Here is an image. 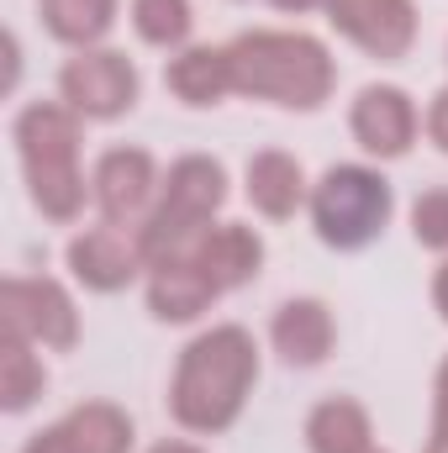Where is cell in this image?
I'll return each instance as SVG.
<instances>
[{
	"instance_id": "6da1fadb",
	"label": "cell",
	"mask_w": 448,
	"mask_h": 453,
	"mask_svg": "<svg viewBox=\"0 0 448 453\" xmlns=\"http://www.w3.org/2000/svg\"><path fill=\"white\" fill-rule=\"evenodd\" d=\"M253 380H259L253 333L237 322L212 327V333L190 338L180 353V369L169 385V417L185 433H227L243 417Z\"/></svg>"
},
{
	"instance_id": "7a4b0ae2",
	"label": "cell",
	"mask_w": 448,
	"mask_h": 453,
	"mask_svg": "<svg viewBox=\"0 0 448 453\" xmlns=\"http://www.w3.org/2000/svg\"><path fill=\"white\" fill-rule=\"evenodd\" d=\"M232 90L285 111H317L337 85V64L312 32H243L227 42Z\"/></svg>"
},
{
	"instance_id": "3957f363",
	"label": "cell",
	"mask_w": 448,
	"mask_h": 453,
	"mask_svg": "<svg viewBox=\"0 0 448 453\" xmlns=\"http://www.w3.org/2000/svg\"><path fill=\"white\" fill-rule=\"evenodd\" d=\"M80 121L64 101H32L16 116V153L32 190V206L48 222H74L85 211V174H80Z\"/></svg>"
},
{
	"instance_id": "277c9868",
	"label": "cell",
	"mask_w": 448,
	"mask_h": 453,
	"mask_svg": "<svg viewBox=\"0 0 448 453\" xmlns=\"http://www.w3.org/2000/svg\"><path fill=\"white\" fill-rule=\"evenodd\" d=\"M227 206V169L212 153H185L169 164V180H164V201L148 211L143 232V253H148V269L153 264H169V258H190L196 242L206 237L212 217Z\"/></svg>"
},
{
	"instance_id": "5b68a950",
	"label": "cell",
	"mask_w": 448,
	"mask_h": 453,
	"mask_svg": "<svg viewBox=\"0 0 448 453\" xmlns=\"http://www.w3.org/2000/svg\"><path fill=\"white\" fill-rule=\"evenodd\" d=\"M396 211V190L369 164H333L312 190V226L337 253L369 248Z\"/></svg>"
},
{
	"instance_id": "8992f818",
	"label": "cell",
	"mask_w": 448,
	"mask_h": 453,
	"mask_svg": "<svg viewBox=\"0 0 448 453\" xmlns=\"http://www.w3.org/2000/svg\"><path fill=\"white\" fill-rule=\"evenodd\" d=\"M137 64L116 48H80L64 69H58V96L64 106L85 121H116L137 106Z\"/></svg>"
},
{
	"instance_id": "52a82bcc",
	"label": "cell",
	"mask_w": 448,
	"mask_h": 453,
	"mask_svg": "<svg viewBox=\"0 0 448 453\" xmlns=\"http://www.w3.org/2000/svg\"><path fill=\"white\" fill-rule=\"evenodd\" d=\"M0 327L64 353V348L80 342V311H74V301L58 280L16 274V280L0 285Z\"/></svg>"
},
{
	"instance_id": "ba28073f",
	"label": "cell",
	"mask_w": 448,
	"mask_h": 453,
	"mask_svg": "<svg viewBox=\"0 0 448 453\" xmlns=\"http://www.w3.org/2000/svg\"><path fill=\"white\" fill-rule=\"evenodd\" d=\"M69 274L85 285V290H127L143 269H148V253H143V232L121 222H101L85 226L80 237H69Z\"/></svg>"
},
{
	"instance_id": "9c48e42d",
	"label": "cell",
	"mask_w": 448,
	"mask_h": 453,
	"mask_svg": "<svg viewBox=\"0 0 448 453\" xmlns=\"http://www.w3.org/2000/svg\"><path fill=\"white\" fill-rule=\"evenodd\" d=\"M328 21L359 53L396 64L417 42V5L412 0H328Z\"/></svg>"
},
{
	"instance_id": "30bf717a",
	"label": "cell",
	"mask_w": 448,
	"mask_h": 453,
	"mask_svg": "<svg viewBox=\"0 0 448 453\" xmlns=\"http://www.w3.org/2000/svg\"><path fill=\"white\" fill-rule=\"evenodd\" d=\"M158 190V169H153V153L143 148H106L101 164H96V180H90V196L101 206L106 222H121V226H137L148 222V201Z\"/></svg>"
},
{
	"instance_id": "8fae6325",
	"label": "cell",
	"mask_w": 448,
	"mask_h": 453,
	"mask_svg": "<svg viewBox=\"0 0 448 453\" xmlns=\"http://www.w3.org/2000/svg\"><path fill=\"white\" fill-rule=\"evenodd\" d=\"M348 127L369 158H401L417 137V106L401 85H364L348 111Z\"/></svg>"
},
{
	"instance_id": "7c38bea8",
	"label": "cell",
	"mask_w": 448,
	"mask_h": 453,
	"mask_svg": "<svg viewBox=\"0 0 448 453\" xmlns=\"http://www.w3.org/2000/svg\"><path fill=\"white\" fill-rule=\"evenodd\" d=\"M333 311L317 301V296H296V301H285L280 311H274V322H269V342H274V353L290 364V369H317L328 353H333Z\"/></svg>"
},
{
	"instance_id": "4fadbf2b",
	"label": "cell",
	"mask_w": 448,
	"mask_h": 453,
	"mask_svg": "<svg viewBox=\"0 0 448 453\" xmlns=\"http://www.w3.org/2000/svg\"><path fill=\"white\" fill-rule=\"evenodd\" d=\"M190 258L212 274V285L227 296V290H243V285L259 280V269H264V237H259L253 226H243V222L206 226V237L196 242Z\"/></svg>"
},
{
	"instance_id": "5bb4252c",
	"label": "cell",
	"mask_w": 448,
	"mask_h": 453,
	"mask_svg": "<svg viewBox=\"0 0 448 453\" xmlns=\"http://www.w3.org/2000/svg\"><path fill=\"white\" fill-rule=\"evenodd\" d=\"M217 296L222 290L196 258H169V264H153L148 274V311L158 322H196L201 311H212Z\"/></svg>"
},
{
	"instance_id": "9a60e30c",
	"label": "cell",
	"mask_w": 448,
	"mask_h": 453,
	"mask_svg": "<svg viewBox=\"0 0 448 453\" xmlns=\"http://www.w3.org/2000/svg\"><path fill=\"white\" fill-rule=\"evenodd\" d=\"M248 201H253V211L269 217V222L296 217L301 201H306V174H301V164H296L285 148L253 153V158H248Z\"/></svg>"
},
{
	"instance_id": "2e32d148",
	"label": "cell",
	"mask_w": 448,
	"mask_h": 453,
	"mask_svg": "<svg viewBox=\"0 0 448 453\" xmlns=\"http://www.w3.org/2000/svg\"><path fill=\"white\" fill-rule=\"evenodd\" d=\"M164 85L185 106H222V96H232L227 48H180L164 69Z\"/></svg>"
},
{
	"instance_id": "e0dca14e",
	"label": "cell",
	"mask_w": 448,
	"mask_h": 453,
	"mask_svg": "<svg viewBox=\"0 0 448 453\" xmlns=\"http://www.w3.org/2000/svg\"><path fill=\"white\" fill-rule=\"evenodd\" d=\"M69 453H132L137 433H132V417L112 406V401H85L74 406L64 422H58Z\"/></svg>"
},
{
	"instance_id": "ac0fdd59",
	"label": "cell",
	"mask_w": 448,
	"mask_h": 453,
	"mask_svg": "<svg viewBox=\"0 0 448 453\" xmlns=\"http://www.w3.org/2000/svg\"><path fill=\"white\" fill-rule=\"evenodd\" d=\"M375 433H369V411L348 395L322 401L312 417H306V449L312 453H369Z\"/></svg>"
},
{
	"instance_id": "d6986e66",
	"label": "cell",
	"mask_w": 448,
	"mask_h": 453,
	"mask_svg": "<svg viewBox=\"0 0 448 453\" xmlns=\"http://www.w3.org/2000/svg\"><path fill=\"white\" fill-rule=\"evenodd\" d=\"M32 348H37L32 338L0 327V406H5L11 417L27 411V406L42 395V385H48V369H42V358H37Z\"/></svg>"
},
{
	"instance_id": "ffe728a7",
	"label": "cell",
	"mask_w": 448,
	"mask_h": 453,
	"mask_svg": "<svg viewBox=\"0 0 448 453\" xmlns=\"http://www.w3.org/2000/svg\"><path fill=\"white\" fill-rule=\"evenodd\" d=\"M42 21L69 48H101L116 27V0H42Z\"/></svg>"
},
{
	"instance_id": "44dd1931",
	"label": "cell",
	"mask_w": 448,
	"mask_h": 453,
	"mask_svg": "<svg viewBox=\"0 0 448 453\" xmlns=\"http://www.w3.org/2000/svg\"><path fill=\"white\" fill-rule=\"evenodd\" d=\"M132 27L148 48H185L190 27H196V11L190 0H132Z\"/></svg>"
},
{
	"instance_id": "7402d4cb",
	"label": "cell",
	"mask_w": 448,
	"mask_h": 453,
	"mask_svg": "<svg viewBox=\"0 0 448 453\" xmlns=\"http://www.w3.org/2000/svg\"><path fill=\"white\" fill-rule=\"evenodd\" d=\"M412 232H417V242H422V248L448 253V185L417 196V206H412Z\"/></svg>"
},
{
	"instance_id": "603a6c76",
	"label": "cell",
	"mask_w": 448,
	"mask_h": 453,
	"mask_svg": "<svg viewBox=\"0 0 448 453\" xmlns=\"http://www.w3.org/2000/svg\"><path fill=\"white\" fill-rule=\"evenodd\" d=\"M433 438L448 443V358L438 364V385H433Z\"/></svg>"
},
{
	"instance_id": "cb8c5ba5",
	"label": "cell",
	"mask_w": 448,
	"mask_h": 453,
	"mask_svg": "<svg viewBox=\"0 0 448 453\" xmlns=\"http://www.w3.org/2000/svg\"><path fill=\"white\" fill-rule=\"evenodd\" d=\"M428 137L448 153V90H438V96H433V106H428Z\"/></svg>"
},
{
	"instance_id": "d4e9b609",
	"label": "cell",
	"mask_w": 448,
	"mask_h": 453,
	"mask_svg": "<svg viewBox=\"0 0 448 453\" xmlns=\"http://www.w3.org/2000/svg\"><path fill=\"white\" fill-rule=\"evenodd\" d=\"M21 453H69V443H64V433H58V422H53V427L32 433V443H27Z\"/></svg>"
},
{
	"instance_id": "484cf974",
	"label": "cell",
	"mask_w": 448,
	"mask_h": 453,
	"mask_svg": "<svg viewBox=\"0 0 448 453\" xmlns=\"http://www.w3.org/2000/svg\"><path fill=\"white\" fill-rule=\"evenodd\" d=\"M16 74H21V42L5 37V90H16Z\"/></svg>"
},
{
	"instance_id": "4316f807",
	"label": "cell",
	"mask_w": 448,
	"mask_h": 453,
	"mask_svg": "<svg viewBox=\"0 0 448 453\" xmlns=\"http://www.w3.org/2000/svg\"><path fill=\"white\" fill-rule=\"evenodd\" d=\"M433 306H438V317L448 322V258L438 264V274H433Z\"/></svg>"
},
{
	"instance_id": "83f0119b",
	"label": "cell",
	"mask_w": 448,
	"mask_h": 453,
	"mask_svg": "<svg viewBox=\"0 0 448 453\" xmlns=\"http://www.w3.org/2000/svg\"><path fill=\"white\" fill-rule=\"evenodd\" d=\"M269 5H280V11H296V16H301V11H317V5L328 11V0H269Z\"/></svg>"
},
{
	"instance_id": "f1b7e54d",
	"label": "cell",
	"mask_w": 448,
	"mask_h": 453,
	"mask_svg": "<svg viewBox=\"0 0 448 453\" xmlns=\"http://www.w3.org/2000/svg\"><path fill=\"white\" fill-rule=\"evenodd\" d=\"M148 453H201L196 443H180V438H169V443H153Z\"/></svg>"
},
{
	"instance_id": "f546056e",
	"label": "cell",
	"mask_w": 448,
	"mask_h": 453,
	"mask_svg": "<svg viewBox=\"0 0 448 453\" xmlns=\"http://www.w3.org/2000/svg\"><path fill=\"white\" fill-rule=\"evenodd\" d=\"M422 453H448V443H444V438H433V443H428Z\"/></svg>"
},
{
	"instance_id": "4dcf8cb0",
	"label": "cell",
	"mask_w": 448,
	"mask_h": 453,
	"mask_svg": "<svg viewBox=\"0 0 448 453\" xmlns=\"http://www.w3.org/2000/svg\"><path fill=\"white\" fill-rule=\"evenodd\" d=\"M369 453H380V449H369Z\"/></svg>"
}]
</instances>
